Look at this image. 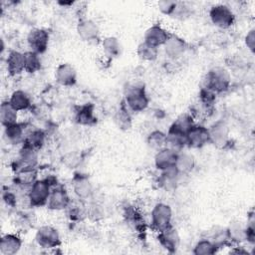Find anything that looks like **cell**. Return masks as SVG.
Returning a JSON list of instances; mask_svg holds the SVG:
<instances>
[{
	"mask_svg": "<svg viewBox=\"0 0 255 255\" xmlns=\"http://www.w3.org/2000/svg\"><path fill=\"white\" fill-rule=\"evenodd\" d=\"M124 102L132 113H140L146 110L149 105V99L144 85L141 83L128 84L125 89Z\"/></svg>",
	"mask_w": 255,
	"mask_h": 255,
	"instance_id": "obj_1",
	"label": "cell"
},
{
	"mask_svg": "<svg viewBox=\"0 0 255 255\" xmlns=\"http://www.w3.org/2000/svg\"><path fill=\"white\" fill-rule=\"evenodd\" d=\"M231 84V75L224 67H213L205 75L203 80V87L213 92L214 94H221L226 92Z\"/></svg>",
	"mask_w": 255,
	"mask_h": 255,
	"instance_id": "obj_2",
	"label": "cell"
},
{
	"mask_svg": "<svg viewBox=\"0 0 255 255\" xmlns=\"http://www.w3.org/2000/svg\"><path fill=\"white\" fill-rule=\"evenodd\" d=\"M54 184L55 183H53V181L49 178H38L28 189L27 200L29 205L33 207H42L46 205Z\"/></svg>",
	"mask_w": 255,
	"mask_h": 255,
	"instance_id": "obj_3",
	"label": "cell"
},
{
	"mask_svg": "<svg viewBox=\"0 0 255 255\" xmlns=\"http://www.w3.org/2000/svg\"><path fill=\"white\" fill-rule=\"evenodd\" d=\"M212 24L220 29H228L235 22V15L231 8L225 4L213 5L209 10Z\"/></svg>",
	"mask_w": 255,
	"mask_h": 255,
	"instance_id": "obj_4",
	"label": "cell"
},
{
	"mask_svg": "<svg viewBox=\"0 0 255 255\" xmlns=\"http://www.w3.org/2000/svg\"><path fill=\"white\" fill-rule=\"evenodd\" d=\"M172 220V209L171 207L163 202L156 203L150 212V223L151 226L156 230L160 231L171 225Z\"/></svg>",
	"mask_w": 255,
	"mask_h": 255,
	"instance_id": "obj_5",
	"label": "cell"
},
{
	"mask_svg": "<svg viewBox=\"0 0 255 255\" xmlns=\"http://www.w3.org/2000/svg\"><path fill=\"white\" fill-rule=\"evenodd\" d=\"M35 240L37 244L44 249H54L61 244L58 230L51 225L40 226L36 231Z\"/></svg>",
	"mask_w": 255,
	"mask_h": 255,
	"instance_id": "obj_6",
	"label": "cell"
},
{
	"mask_svg": "<svg viewBox=\"0 0 255 255\" xmlns=\"http://www.w3.org/2000/svg\"><path fill=\"white\" fill-rule=\"evenodd\" d=\"M50 36L46 29L33 28L27 35V44L30 51H33L39 55L45 53L49 46Z\"/></svg>",
	"mask_w": 255,
	"mask_h": 255,
	"instance_id": "obj_7",
	"label": "cell"
},
{
	"mask_svg": "<svg viewBox=\"0 0 255 255\" xmlns=\"http://www.w3.org/2000/svg\"><path fill=\"white\" fill-rule=\"evenodd\" d=\"M209 131V143H212L217 148H224L228 145L230 140V133L227 125L218 121L214 123L210 128H208Z\"/></svg>",
	"mask_w": 255,
	"mask_h": 255,
	"instance_id": "obj_8",
	"label": "cell"
},
{
	"mask_svg": "<svg viewBox=\"0 0 255 255\" xmlns=\"http://www.w3.org/2000/svg\"><path fill=\"white\" fill-rule=\"evenodd\" d=\"M71 204L68 191L62 185H53L46 206L55 211L64 210Z\"/></svg>",
	"mask_w": 255,
	"mask_h": 255,
	"instance_id": "obj_9",
	"label": "cell"
},
{
	"mask_svg": "<svg viewBox=\"0 0 255 255\" xmlns=\"http://www.w3.org/2000/svg\"><path fill=\"white\" fill-rule=\"evenodd\" d=\"M209 143L208 128L195 124L186 133V146L191 148H201Z\"/></svg>",
	"mask_w": 255,
	"mask_h": 255,
	"instance_id": "obj_10",
	"label": "cell"
},
{
	"mask_svg": "<svg viewBox=\"0 0 255 255\" xmlns=\"http://www.w3.org/2000/svg\"><path fill=\"white\" fill-rule=\"evenodd\" d=\"M162 47L167 58L172 61H175L179 59L181 56H183L187 49V44L184 41V39H182L178 35L169 33V36Z\"/></svg>",
	"mask_w": 255,
	"mask_h": 255,
	"instance_id": "obj_11",
	"label": "cell"
},
{
	"mask_svg": "<svg viewBox=\"0 0 255 255\" xmlns=\"http://www.w3.org/2000/svg\"><path fill=\"white\" fill-rule=\"evenodd\" d=\"M77 33L79 37L89 43L100 40V28L98 24L89 18H81L77 24Z\"/></svg>",
	"mask_w": 255,
	"mask_h": 255,
	"instance_id": "obj_12",
	"label": "cell"
},
{
	"mask_svg": "<svg viewBox=\"0 0 255 255\" xmlns=\"http://www.w3.org/2000/svg\"><path fill=\"white\" fill-rule=\"evenodd\" d=\"M157 232V239L159 244L168 252L174 253L178 249L180 243V236L177 230L172 225H170Z\"/></svg>",
	"mask_w": 255,
	"mask_h": 255,
	"instance_id": "obj_13",
	"label": "cell"
},
{
	"mask_svg": "<svg viewBox=\"0 0 255 255\" xmlns=\"http://www.w3.org/2000/svg\"><path fill=\"white\" fill-rule=\"evenodd\" d=\"M169 36V32L165 30L159 24L151 25L149 28L146 29L143 35V42L147 43L148 45L159 48L164 45L165 41Z\"/></svg>",
	"mask_w": 255,
	"mask_h": 255,
	"instance_id": "obj_14",
	"label": "cell"
},
{
	"mask_svg": "<svg viewBox=\"0 0 255 255\" xmlns=\"http://www.w3.org/2000/svg\"><path fill=\"white\" fill-rule=\"evenodd\" d=\"M77 71L69 63L60 64L55 71L56 82L63 87H72L77 83Z\"/></svg>",
	"mask_w": 255,
	"mask_h": 255,
	"instance_id": "obj_15",
	"label": "cell"
},
{
	"mask_svg": "<svg viewBox=\"0 0 255 255\" xmlns=\"http://www.w3.org/2000/svg\"><path fill=\"white\" fill-rule=\"evenodd\" d=\"M38 179V170L36 167L23 166L15 170L14 183L20 188L29 189Z\"/></svg>",
	"mask_w": 255,
	"mask_h": 255,
	"instance_id": "obj_16",
	"label": "cell"
},
{
	"mask_svg": "<svg viewBox=\"0 0 255 255\" xmlns=\"http://www.w3.org/2000/svg\"><path fill=\"white\" fill-rule=\"evenodd\" d=\"M178 151L165 146L159 150L156 151L154 155V165L155 167L161 171L164 170L172 165L175 164L176 157H177Z\"/></svg>",
	"mask_w": 255,
	"mask_h": 255,
	"instance_id": "obj_17",
	"label": "cell"
},
{
	"mask_svg": "<svg viewBox=\"0 0 255 255\" xmlns=\"http://www.w3.org/2000/svg\"><path fill=\"white\" fill-rule=\"evenodd\" d=\"M38 149L33 148L25 143L22 144V147L19 150L17 162H16V169L23 166H31L36 167L39 160V153ZM15 169V170H16Z\"/></svg>",
	"mask_w": 255,
	"mask_h": 255,
	"instance_id": "obj_18",
	"label": "cell"
},
{
	"mask_svg": "<svg viewBox=\"0 0 255 255\" xmlns=\"http://www.w3.org/2000/svg\"><path fill=\"white\" fill-rule=\"evenodd\" d=\"M6 67H7L8 74L12 77L20 75L22 72H24L25 71L24 53L17 50L10 51L6 58Z\"/></svg>",
	"mask_w": 255,
	"mask_h": 255,
	"instance_id": "obj_19",
	"label": "cell"
},
{
	"mask_svg": "<svg viewBox=\"0 0 255 255\" xmlns=\"http://www.w3.org/2000/svg\"><path fill=\"white\" fill-rule=\"evenodd\" d=\"M22 247V240L19 235L7 233L0 240V253L2 255H15Z\"/></svg>",
	"mask_w": 255,
	"mask_h": 255,
	"instance_id": "obj_20",
	"label": "cell"
},
{
	"mask_svg": "<svg viewBox=\"0 0 255 255\" xmlns=\"http://www.w3.org/2000/svg\"><path fill=\"white\" fill-rule=\"evenodd\" d=\"M73 190L76 196L80 199H88L94 192L93 184L86 175H76L74 177Z\"/></svg>",
	"mask_w": 255,
	"mask_h": 255,
	"instance_id": "obj_21",
	"label": "cell"
},
{
	"mask_svg": "<svg viewBox=\"0 0 255 255\" xmlns=\"http://www.w3.org/2000/svg\"><path fill=\"white\" fill-rule=\"evenodd\" d=\"M75 121L81 126H93L97 122V118L94 112V106L92 104H86L78 107L75 112Z\"/></svg>",
	"mask_w": 255,
	"mask_h": 255,
	"instance_id": "obj_22",
	"label": "cell"
},
{
	"mask_svg": "<svg viewBox=\"0 0 255 255\" xmlns=\"http://www.w3.org/2000/svg\"><path fill=\"white\" fill-rule=\"evenodd\" d=\"M166 146L180 151L184 146H186V133L180 131L170 125L166 132Z\"/></svg>",
	"mask_w": 255,
	"mask_h": 255,
	"instance_id": "obj_23",
	"label": "cell"
},
{
	"mask_svg": "<svg viewBox=\"0 0 255 255\" xmlns=\"http://www.w3.org/2000/svg\"><path fill=\"white\" fill-rule=\"evenodd\" d=\"M4 138L10 144L23 143L25 138L24 127L22 124L15 123L4 128Z\"/></svg>",
	"mask_w": 255,
	"mask_h": 255,
	"instance_id": "obj_24",
	"label": "cell"
},
{
	"mask_svg": "<svg viewBox=\"0 0 255 255\" xmlns=\"http://www.w3.org/2000/svg\"><path fill=\"white\" fill-rule=\"evenodd\" d=\"M114 121L118 126V128L122 130H128L131 128L132 119H131L130 111L128 109L124 101L122 102L121 106L117 110L114 117Z\"/></svg>",
	"mask_w": 255,
	"mask_h": 255,
	"instance_id": "obj_25",
	"label": "cell"
},
{
	"mask_svg": "<svg viewBox=\"0 0 255 255\" xmlns=\"http://www.w3.org/2000/svg\"><path fill=\"white\" fill-rule=\"evenodd\" d=\"M101 45L105 56L110 58L111 60L114 58H118L122 53V45L120 40L115 36L105 37L101 41Z\"/></svg>",
	"mask_w": 255,
	"mask_h": 255,
	"instance_id": "obj_26",
	"label": "cell"
},
{
	"mask_svg": "<svg viewBox=\"0 0 255 255\" xmlns=\"http://www.w3.org/2000/svg\"><path fill=\"white\" fill-rule=\"evenodd\" d=\"M9 103L11 104V106L17 111V112H21V111H26L28 110L31 105V98L30 96L23 90H16L14 91L11 96L10 99L8 100Z\"/></svg>",
	"mask_w": 255,
	"mask_h": 255,
	"instance_id": "obj_27",
	"label": "cell"
},
{
	"mask_svg": "<svg viewBox=\"0 0 255 255\" xmlns=\"http://www.w3.org/2000/svg\"><path fill=\"white\" fill-rule=\"evenodd\" d=\"M175 166L180 174H188L195 167V158L194 156L186 151H178Z\"/></svg>",
	"mask_w": 255,
	"mask_h": 255,
	"instance_id": "obj_28",
	"label": "cell"
},
{
	"mask_svg": "<svg viewBox=\"0 0 255 255\" xmlns=\"http://www.w3.org/2000/svg\"><path fill=\"white\" fill-rule=\"evenodd\" d=\"M18 120V112L11 106L9 101L2 102L0 106V121L2 126L5 128L7 126L13 125Z\"/></svg>",
	"mask_w": 255,
	"mask_h": 255,
	"instance_id": "obj_29",
	"label": "cell"
},
{
	"mask_svg": "<svg viewBox=\"0 0 255 255\" xmlns=\"http://www.w3.org/2000/svg\"><path fill=\"white\" fill-rule=\"evenodd\" d=\"M226 234L228 237V240L240 243L242 241L246 240V225L242 224L240 221H234L229 224V226L226 228Z\"/></svg>",
	"mask_w": 255,
	"mask_h": 255,
	"instance_id": "obj_30",
	"label": "cell"
},
{
	"mask_svg": "<svg viewBox=\"0 0 255 255\" xmlns=\"http://www.w3.org/2000/svg\"><path fill=\"white\" fill-rule=\"evenodd\" d=\"M146 143L150 148L157 151L166 146V133L162 130L154 129L148 133Z\"/></svg>",
	"mask_w": 255,
	"mask_h": 255,
	"instance_id": "obj_31",
	"label": "cell"
},
{
	"mask_svg": "<svg viewBox=\"0 0 255 255\" xmlns=\"http://www.w3.org/2000/svg\"><path fill=\"white\" fill-rule=\"evenodd\" d=\"M136 54L142 61L153 62L158 57V48L152 47L145 42H140L136 48Z\"/></svg>",
	"mask_w": 255,
	"mask_h": 255,
	"instance_id": "obj_32",
	"label": "cell"
},
{
	"mask_svg": "<svg viewBox=\"0 0 255 255\" xmlns=\"http://www.w3.org/2000/svg\"><path fill=\"white\" fill-rule=\"evenodd\" d=\"M24 57H25V72L29 74H34L41 70L42 63H41V58L39 54L29 50L24 52Z\"/></svg>",
	"mask_w": 255,
	"mask_h": 255,
	"instance_id": "obj_33",
	"label": "cell"
},
{
	"mask_svg": "<svg viewBox=\"0 0 255 255\" xmlns=\"http://www.w3.org/2000/svg\"><path fill=\"white\" fill-rule=\"evenodd\" d=\"M45 137V132L42 129H33L25 134L23 143L39 150L44 145Z\"/></svg>",
	"mask_w": 255,
	"mask_h": 255,
	"instance_id": "obj_34",
	"label": "cell"
},
{
	"mask_svg": "<svg viewBox=\"0 0 255 255\" xmlns=\"http://www.w3.org/2000/svg\"><path fill=\"white\" fill-rule=\"evenodd\" d=\"M195 121L190 113H182L180 114L174 122L171 124L172 127L179 129L180 131L187 133V131L195 125Z\"/></svg>",
	"mask_w": 255,
	"mask_h": 255,
	"instance_id": "obj_35",
	"label": "cell"
},
{
	"mask_svg": "<svg viewBox=\"0 0 255 255\" xmlns=\"http://www.w3.org/2000/svg\"><path fill=\"white\" fill-rule=\"evenodd\" d=\"M217 246L210 239H201L193 247V254L195 255H212L217 252Z\"/></svg>",
	"mask_w": 255,
	"mask_h": 255,
	"instance_id": "obj_36",
	"label": "cell"
},
{
	"mask_svg": "<svg viewBox=\"0 0 255 255\" xmlns=\"http://www.w3.org/2000/svg\"><path fill=\"white\" fill-rule=\"evenodd\" d=\"M176 1H169V0H161L157 2V8L163 15L171 16L172 12L176 7Z\"/></svg>",
	"mask_w": 255,
	"mask_h": 255,
	"instance_id": "obj_37",
	"label": "cell"
},
{
	"mask_svg": "<svg viewBox=\"0 0 255 255\" xmlns=\"http://www.w3.org/2000/svg\"><path fill=\"white\" fill-rule=\"evenodd\" d=\"M188 15H189V11H188V8L185 6V4L177 2L176 7L170 17L182 20V19H185L186 17H188Z\"/></svg>",
	"mask_w": 255,
	"mask_h": 255,
	"instance_id": "obj_38",
	"label": "cell"
},
{
	"mask_svg": "<svg viewBox=\"0 0 255 255\" xmlns=\"http://www.w3.org/2000/svg\"><path fill=\"white\" fill-rule=\"evenodd\" d=\"M79 159L80 158H79V156L76 153L69 152V153H67L63 157V163L66 164L69 168H75L79 164V162H80Z\"/></svg>",
	"mask_w": 255,
	"mask_h": 255,
	"instance_id": "obj_39",
	"label": "cell"
},
{
	"mask_svg": "<svg viewBox=\"0 0 255 255\" xmlns=\"http://www.w3.org/2000/svg\"><path fill=\"white\" fill-rule=\"evenodd\" d=\"M244 42L247 49L251 53H254L255 52V30L254 29H251L248 31V33L245 36Z\"/></svg>",
	"mask_w": 255,
	"mask_h": 255,
	"instance_id": "obj_40",
	"label": "cell"
},
{
	"mask_svg": "<svg viewBox=\"0 0 255 255\" xmlns=\"http://www.w3.org/2000/svg\"><path fill=\"white\" fill-rule=\"evenodd\" d=\"M2 197H3V200L4 202L10 206V207H15L16 204H17V196L16 194L12 191V190H5L3 193H2Z\"/></svg>",
	"mask_w": 255,
	"mask_h": 255,
	"instance_id": "obj_41",
	"label": "cell"
}]
</instances>
